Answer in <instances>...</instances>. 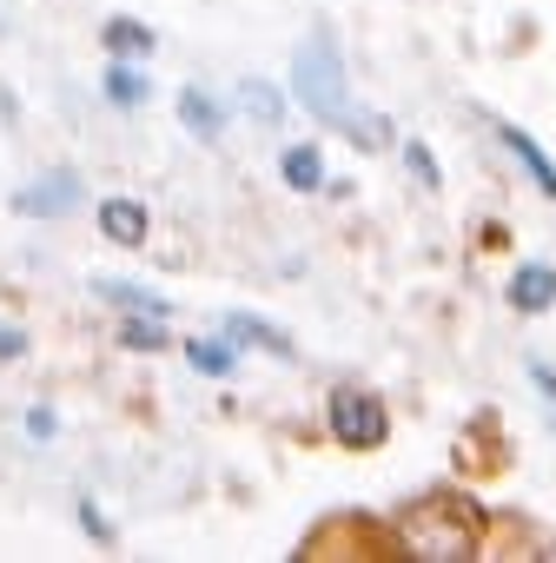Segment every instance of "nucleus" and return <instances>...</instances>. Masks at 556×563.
<instances>
[{
	"label": "nucleus",
	"mask_w": 556,
	"mask_h": 563,
	"mask_svg": "<svg viewBox=\"0 0 556 563\" xmlns=\"http://www.w3.org/2000/svg\"><path fill=\"white\" fill-rule=\"evenodd\" d=\"M292 93L305 100V113H312L319 126L358 140V146H391V140H398V126H391L385 113L352 107V74H345V54H338L332 34H312V41L292 54Z\"/></svg>",
	"instance_id": "f257e3e1"
},
{
	"label": "nucleus",
	"mask_w": 556,
	"mask_h": 563,
	"mask_svg": "<svg viewBox=\"0 0 556 563\" xmlns=\"http://www.w3.org/2000/svg\"><path fill=\"white\" fill-rule=\"evenodd\" d=\"M391 537L418 556V563H464L483 550V510L457 490H437V497H418L391 517Z\"/></svg>",
	"instance_id": "f03ea898"
},
{
	"label": "nucleus",
	"mask_w": 556,
	"mask_h": 563,
	"mask_svg": "<svg viewBox=\"0 0 556 563\" xmlns=\"http://www.w3.org/2000/svg\"><path fill=\"white\" fill-rule=\"evenodd\" d=\"M325 424H332V438H338L345 451H378V444L391 438V411H385V398L365 391V385H332Z\"/></svg>",
	"instance_id": "7ed1b4c3"
},
{
	"label": "nucleus",
	"mask_w": 556,
	"mask_h": 563,
	"mask_svg": "<svg viewBox=\"0 0 556 563\" xmlns=\"http://www.w3.org/2000/svg\"><path fill=\"white\" fill-rule=\"evenodd\" d=\"M80 192H87L80 173H74V166H54V173H41L34 186L14 192V212H21V219H60V212L80 206Z\"/></svg>",
	"instance_id": "20e7f679"
},
{
	"label": "nucleus",
	"mask_w": 556,
	"mask_h": 563,
	"mask_svg": "<svg viewBox=\"0 0 556 563\" xmlns=\"http://www.w3.org/2000/svg\"><path fill=\"white\" fill-rule=\"evenodd\" d=\"M503 299H510L516 319H543V312L556 306V265H549V258H523V265L510 272Z\"/></svg>",
	"instance_id": "39448f33"
},
{
	"label": "nucleus",
	"mask_w": 556,
	"mask_h": 563,
	"mask_svg": "<svg viewBox=\"0 0 556 563\" xmlns=\"http://www.w3.org/2000/svg\"><path fill=\"white\" fill-rule=\"evenodd\" d=\"M490 133H497V146H503V153H510V159H516V166L530 173V186H536V192H543V199L556 206V159H549V153H543V146H536V140H530L523 126H510V120H497Z\"/></svg>",
	"instance_id": "423d86ee"
},
{
	"label": "nucleus",
	"mask_w": 556,
	"mask_h": 563,
	"mask_svg": "<svg viewBox=\"0 0 556 563\" xmlns=\"http://www.w3.org/2000/svg\"><path fill=\"white\" fill-rule=\"evenodd\" d=\"M93 299L113 306V312H126V319H173V306L153 286H140V278H93Z\"/></svg>",
	"instance_id": "0eeeda50"
},
{
	"label": "nucleus",
	"mask_w": 556,
	"mask_h": 563,
	"mask_svg": "<svg viewBox=\"0 0 556 563\" xmlns=\"http://www.w3.org/2000/svg\"><path fill=\"white\" fill-rule=\"evenodd\" d=\"M238 352L252 345V352H271V358H292V339L278 332V325H265V319H252V312H225V325H219Z\"/></svg>",
	"instance_id": "6e6552de"
},
{
	"label": "nucleus",
	"mask_w": 556,
	"mask_h": 563,
	"mask_svg": "<svg viewBox=\"0 0 556 563\" xmlns=\"http://www.w3.org/2000/svg\"><path fill=\"white\" fill-rule=\"evenodd\" d=\"M93 219H100V232H107L113 245H126V252L146 245V206H140V199H100Z\"/></svg>",
	"instance_id": "1a4fd4ad"
},
{
	"label": "nucleus",
	"mask_w": 556,
	"mask_h": 563,
	"mask_svg": "<svg viewBox=\"0 0 556 563\" xmlns=\"http://www.w3.org/2000/svg\"><path fill=\"white\" fill-rule=\"evenodd\" d=\"M173 107H179V126H186L192 140H219V133H225V100H212V93L186 87Z\"/></svg>",
	"instance_id": "9d476101"
},
{
	"label": "nucleus",
	"mask_w": 556,
	"mask_h": 563,
	"mask_svg": "<svg viewBox=\"0 0 556 563\" xmlns=\"http://www.w3.org/2000/svg\"><path fill=\"white\" fill-rule=\"evenodd\" d=\"M186 365H192L199 378H232V372H238V345H232L225 332H212V339H186Z\"/></svg>",
	"instance_id": "9b49d317"
},
{
	"label": "nucleus",
	"mask_w": 556,
	"mask_h": 563,
	"mask_svg": "<svg viewBox=\"0 0 556 563\" xmlns=\"http://www.w3.org/2000/svg\"><path fill=\"white\" fill-rule=\"evenodd\" d=\"M100 41H107L113 60H146V54H153V27L133 21V14H113V21L100 27Z\"/></svg>",
	"instance_id": "f8f14e48"
},
{
	"label": "nucleus",
	"mask_w": 556,
	"mask_h": 563,
	"mask_svg": "<svg viewBox=\"0 0 556 563\" xmlns=\"http://www.w3.org/2000/svg\"><path fill=\"white\" fill-rule=\"evenodd\" d=\"M100 93H107L113 107H126V113H133V107H146V93H153V87H146V74H140L133 60H113V67H107V80H100Z\"/></svg>",
	"instance_id": "ddd939ff"
},
{
	"label": "nucleus",
	"mask_w": 556,
	"mask_h": 563,
	"mask_svg": "<svg viewBox=\"0 0 556 563\" xmlns=\"http://www.w3.org/2000/svg\"><path fill=\"white\" fill-rule=\"evenodd\" d=\"M238 113L258 120V126H278V120H286V100H278L271 80H238Z\"/></svg>",
	"instance_id": "4468645a"
},
{
	"label": "nucleus",
	"mask_w": 556,
	"mask_h": 563,
	"mask_svg": "<svg viewBox=\"0 0 556 563\" xmlns=\"http://www.w3.org/2000/svg\"><path fill=\"white\" fill-rule=\"evenodd\" d=\"M278 173H286L292 192H319V186H325V159H319V146H286Z\"/></svg>",
	"instance_id": "2eb2a0df"
},
{
	"label": "nucleus",
	"mask_w": 556,
	"mask_h": 563,
	"mask_svg": "<svg viewBox=\"0 0 556 563\" xmlns=\"http://www.w3.org/2000/svg\"><path fill=\"white\" fill-rule=\"evenodd\" d=\"M120 345L126 352H166L173 332H166V319H120Z\"/></svg>",
	"instance_id": "dca6fc26"
},
{
	"label": "nucleus",
	"mask_w": 556,
	"mask_h": 563,
	"mask_svg": "<svg viewBox=\"0 0 556 563\" xmlns=\"http://www.w3.org/2000/svg\"><path fill=\"white\" fill-rule=\"evenodd\" d=\"M398 153H404V173H411V179H418L424 192H437V186H444V173H437V153H431L424 140H404Z\"/></svg>",
	"instance_id": "f3484780"
},
{
	"label": "nucleus",
	"mask_w": 556,
	"mask_h": 563,
	"mask_svg": "<svg viewBox=\"0 0 556 563\" xmlns=\"http://www.w3.org/2000/svg\"><path fill=\"white\" fill-rule=\"evenodd\" d=\"M80 523H87V537H93V543H113V523L100 517V504H93V497H80Z\"/></svg>",
	"instance_id": "a211bd4d"
},
{
	"label": "nucleus",
	"mask_w": 556,
	"mask_h": 563,
	"mask_svg": "<svg viewBox=\"0 0 556 563\" xmlns=\"http://www.w3.org/2000/svg\"><path fill=\"white\" fill-rule=\"evenodd\" d=\"M523 372H530V385H536V391H543V398H549V405H556V372H549V365H543V358H530V365H523Z\"/></svg>",
	"instance_id": "6ab92c4d"
},
{
	"label": "nucleus",
	"mask_w": 556,
	"mask_h": 563,
	"mask_svg": "<svg viewBox=\"0 0 556 563\" xmlns=\"http://www.w3.org/2000/svg\"><path fill=\"white\" fill-rule=\"evenodd\" d=\"M27 431H34V438H54V411H47V405H34V411H27Z\"/></svg>",
	"instance_id": "aec40b11"
},
{
	"label": "nucleus",
	"mask_w": 556,
	"mask_h": 563,
	"mask_svg": "<svg viewBox=\"0 0 556 563\" xmlns=\"http://www.w3.org/2000/svg\"><path fill=\"white\" fill-rule=\"evenodd\" d=\"M27 352V339L21 332H8V325H0V358H21Z\"/></svg>",
	"instance_id": "412c9836"
}]
</instances>
